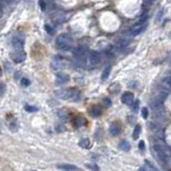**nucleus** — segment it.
<instances>
[{
    "mask_svg": "<svg viewBox=\"0 0 171 171\" xmlns=\"http://www.w3.org/2000/svg\"><path fill=\"white\" fill-rule=\"evenodd\" d=\"M152 151L155 153V156L157 157L159 161H160L163 165H167L168 164V155L166 153V144L161 143L158 140H155V143L152 146Z\"/></svg>",
    "mask_w": 171,
    "mask_h": 171,
    "instance_id": "nucleus-1",
    "label": "nucleus"
},
{
    "mask_svg": "<svg viewBox=\"0 0 171 171\" xmlns=\"http://www.w3.org/2000/svg\"><path fill=\"white\" fill-rule=\"evenodd\" d=\"M72 46V40L70 35L66 33L59 34L56 39V47L60 51H68L71 49Z\"/></svg>",
    "mask_w": 171,
    "mask_h": 171,
    "instance_id": "nucleus-2",
    "label": "nucleus"
},
{
    "mask_svg": "<svg viewBox=\"0 0 171 171\" xmlns=\"http://www.w3.org/2000/svg\"><path fill=\"white\" fill-rule=\"evenodd\" d=\"M149 126H150V130H151V132L153 133V134L155 135L157 138H158V139H164V130L159 126L158 123L150 122Z\"/></svg>",
    "mask_w": 171,
    "mask_h": 171,
    "instance_id": "nucleus-3",
    "label": "nucleus"
},
{
    "mask_svg": "<svg viewBox=\"0 0 171 171\" xmlns=\"http://www.w3.org/2000/svg\"><path fill=\"white\" fill-rule=\"evenodd\" d=\"M10 57L12 59V61H14L15 63H20L26 59V52L22 49H17L16 51L10 55Z\"/></svg>",
    "mask_w": 171,
    "mask_h": 171,
    "instance_id": "nucleus-4",
    "label": "nucleus"
},
{
    "mask_svg": "<svg viewBox=\"0 0 171 171\" xmlns=\"http://www.w3.org/2000/svg\"><path fill=\"white\" fill-rule=\"evenodd\" d=\"M100 62V55L98 54V51H91L88 57V63L91 66H95Z\"/></svg>",
    "mask_w": 171,
    "mask_h": 171,
    "instance_id": "nucleus-5",
    "label": "nucleus"
},
{
    "mask_svg": "<svg viewBox=\"0 0 171 171\" xmlns=\"http://www.w3.org/2000/svg\"><path fill=\"white\" fill-rule=\"evenodd\" d=\"M12 45L15 49H22L25 45V39L20 34L14 35L12 38Z\"/></svg>",
    "mask_w": 171,
    "mask_h": 171,
    "instance_id": "nucleus-6",
    "label": "nucleus"
},
{
    "mask_svg": "<svg viewBox=\"0 0 171 171\" xmlns=\"http://www.w3.org/2000/svg\"><path fill=\"white\" fill-rule=\"evenodd\" d=\"M146 26H147V24L144 22H139L137 25H135L134 27H132V29L130 30V35H137V34L141 33V32L146 29Z\"/></svg>",
    "mask_w": 171,
    "mask_h": 171,
    "instance_id": "nucleus-7",
    "label": "nucleus"
},
{
    "mask_svg": "<svg viewBox=\"0 0 171 171\" xmlns=\"http://www.w3.org/2000/svg\"><path fill=\"white\" fill-rule=\"evenodd\" d=\"M86 51H87V48L82 45H79V46L75 47L73 50V56L75 58H82L86 55Z\"/></svg>",
    "mask_w": 171,
    "mask_h": 171,
    "instance_id": "nucleus-8",
    "label": "nucleus"
},
{
    "mask_svg": "<svg viewBox=\"0 0 171 171\" xmlns=\"http://www.w3.org/2000/svg\"><path fill=\"white\" fill-rule=\"evenodd\" d=\"M121 100H122L123 104L125 105H130L132 102L134 100V95H133V93L130 92H124L121 96Z\"/></svg>",
    "mask_w": 171,
    "mask_h": 171,
    "instance_id": "nucleus-9",
    "label": "nucleus"
},
{
    "mask_svg": "<svg viewBox=\"0 0 171 171\" xmlns=\"http://www.w3.org/2000/svg\"><path fill=\"white\" fill-rule=\"evenodd\" d=\"M64 62L62 61V60H52V62L50 63V66L51 68L54 70V71H61L62 68H64Z\"/></svg>",
    "mask_w": 171,
    "mask_h": 171,
    "instance_id": "nucleus-10",
    "label": "nucleus"
},
{
    "mask_svg": "<svg viewBox=\"0 0 171 171\" xmlns=\"http://www.w3.org/2000/svg\"><path fill=\"white\" fill-rule=\"evenodd\" d=\"M159 87L169 90L171 88V76H166L161 79L160 82H159Z\"/></svg>",
    "mask_w": 171,
    "mask_h": 171,
    "instance_id": "nucleus-11",
    "label": "nucleus"
},
{
    "mask_svg": "<svg viewBox=\"0 0 171 171\" xmlns=\"http://www.w3.org/2000/svg\"><path fill=\"white\" fill-rule=\"evenodd\" d=\"M109 132L112 136H118L120 134V132H121V127L117 123H112L109 127Z\"/></svg>",
    "mask_w": 171,
    "mask_h": 171,
    "instance_id": "nucleus-12",
    "label": "nucleus"
},
{
    "mask_svg": "<svg viewBox=\"0 0 171 171\" xmlns=\"http://www.w3.org/2000/svg\"><path fill=\"white\" fill-rule=\"evenodd\" d=\"M130 44V39L127 38H121L117 41V47L118 48H124Z\"/></svg>",
    "mask_w": 171,
    "mask_h": 171,
    "instance_id": "nucleus-13",
    "label": "nucleus"
},
{
    "mask_svg": "<svg viewBox=\"0 0 171 171\" xmlns=\"http://www.w3.org/2000/svg\"><path fill=\"white\" fill-rule=\"evenodd\" d=\"M89 112H90L91 117L98 118V116H100V113H102V109H100V107H98V106H93L92 108H90Z\"/></svg>",
    "mask_w": 171,
    "mask_h": 171,
    "instance_id": "nucleus-14",
    "label": "nucleus"
},
{
    "mask_svg": "<svg viewBox=\"0 0 171 171\" xmlns=\"http://www.w3.org/2000/svg\"><path fill=\"white\" fill-rule=\"evenodd\" d=\"M119 149L122 150V151H125V152L128 151V150L130 149V142L127 141V140H125V139L121 140V141H120V143H119Z\"/></svg>",
    "mask_w": 171,
    "mask_h": 171,
    "instance_id": "nucleus-15",
    "label": "nucleus"
},
{
    "mask_svg": "<svg viewBox=\"0 0 171 171\" xmlns=\"http://www.w3.org/2000/svg\"><path fill=\"white\" fill-rule=\"evenodd\" d=\"M68 98H72L73 100H79V91L76 89H71L68 90Z\"/></svg>",
    "mask_w": 171,
    "mask_h": 171,
    "instance_id": "nucleus-16",
    "label": "nucleus"
},
{
    "mask_svg": "<svg viewBox=\"0 0 171 171\" xmlns=\"http://www.w3.org/2000/svg\"><path fill=\"white\" fill-rule=\"evenodd\" d=\"M68 80V78L66 75H64V74H58L56 78V83L57 85H63V83H65Z\"/></svg>",
    "mask_w": 171,
    "mask_h": 171,
    "instance_id": "nucleus-17",
    "label": "nucleus"
},
{
    "mask_svg": "<svg viewBox=\"0 0 171 171\" xmlns=\"http://www.w3.org/2000/svg\"><path fill=\"white\" fill-rule=\"evenodd\" d=\"M57 167H58V169H61V170H79L76 166L70 164H60Z\"/></svg>",
    "mask_w": 171,
    "mask_h": 171,
    "instance_id": "nucleus-18",
    "label": "nucleus"
},
{
    "mask_svg": "<svg viewBox=\"0 0 171 171\" xmlns=\"http://www.w3.org/2000/svg\"><path fill=\"white\" fill-rule=\"evenodd\" d=\"M79 146L83 149H89L90 148V140L88 138H82V139L79 141Z\"/></svg>",
    "mask_w": 171,
    "mask_h": 171,
    "instance_id": "nucleus-19",
    "label": "nucleus"
},
{
    "mask_svg": "<svg viewBox=\"0 0 171 171\" xmlns=\"http://www.w3.org/2000/svg\"><path fill=\"white\" fill-rule=\"evenodd\" d=\"M140 132H141V126H140V125H136V126H135L134 133H133V138H134L135 140L138 139V137H139V135H140Z\"/></svg>",
    "mask_w": 171,
    "mask_h": 171,
    "instance_id": "nucleus-20",
    "label": "nucleus"
},
{
    "mask_svg": "<svg viewBox=\"0 0 171 171\" xmlns=\"http://www.w3.org/2000/svg\"><path fill=\"white\" fill-rule=\"evenodd\" d=\"M110 70H111V68H110V66H107V68L104 70V72H103V74H102V80H106V79L109 77Z\"/></svg>",
    "mask_w": 171,
    "mask_h": 171,
    "instance_id": "nucleus-21",
    "label": "nucleus"
},
{
    "mask_svg": "<svg viewBox=\"0 0 171 171\" xmlns=\"http://www.w3.org/2000/svg\"><path fill=\"white\" fill-rule=\"evenodd\" d=\"M130 106H132V109L134 110V111H137V110H138V107H139V100H135V102L133 100Z\"/></svg>",
    "mask_w": 171,
    "mask_h": 171,
    "instance_id": "nucleus-22",
    "label": "nucleus"
},
{
    "mask_svg": "<svg viewBox=\"0 0 171 171\" xmlns=\"http://www.w3.org/2000/svg\"><path fill=\"white\" fill-rule=\"evenodd\" d=\"M25 109L27 110L28 112H34V111H38L37 107H34V106H29V105L25 106Z\"/></svg>",
    "mask_w": 171,
    "mask_h": 171,
    "instance_id": "nucleus-23",
    "label": "nucleus"
},
{
    "mask_svg": "<svg viewBox=\"0 0 171 171\" xmlns=\"http://www.w3.org/2000/svg\"><path fill=\"white\" fill-rule=\"evenodd\" d=\"M39 5H40V8H41L42 11H46L47 3L45 2L44 0H40V1H39Z\"/></svg>",
    "mask_w": 171,
    "mask_h": 171,
    "instance_id": "nucleus-24",
    "label": "nucleus"
},
{
    "mask_svg": "<svg viewBox=\"0 0 171 171\" xmlns=\"http://www.w3.org/2000/svg\"><path fill=\"white\" fill-rule=\"evenodd\" d=\"M85 121H86L85 119H81V118H80V119H78V120H77V121L75 122V126H76V127H80L81 125L85 124Z\"/></svg>",
    "mask_w": 171,
    "mask_h": 171,
    "instance_id": "nucleus-25",
    "label": "nucleus"
},
{
    "mask_svg": "<svg viewBox=\"0 0 171 171\" xmlns=\"http://www.w3.org/2000/svg\"><path fill=\"white\" fill-rule=\"evenodd\" d=\"M141 116H142V118H143V119H147V118H148V116H149V112H148L147 107H143V108H142V110H141Z\"/></svg>",
    "mask_w": 171,
    "mask_h": 171,
    "instance_id": "nucleus-26",
    "label": "nucleus"
},
{
    "mask_svg": "<svg viewBox=\"0 0 171 171\" xmlns=\"http://www.w3.org/2000/svg\"><path fill=\"white\" fill-rule=\"evenodd\" d=\"M22 85L24 86V87H29V86H30V81L28 80L27 78H22Z\"/></svg>",
    "mask_w": 171,
    "mask_h": 171,
    "instance_id": "nucleus-27",
    "label": "nucleus"
},
{
    "mask_svg": "<svg viewBox=\"0 0 171 171\" xmlns=\"http://www.w3.org/2000/svg\"><path fill=\"white\" fill-rule=\"evenodd\" d=\"M45 30H46V32H47V33H49V34L54 33V30H52V28H51L50 26H48V25H45Z\"/></svg>",
    "mask_w": 171,
    "mask_h": 171,
    "instance_id": "nucleus-28",
    "label": "nucleus"
},
{
    "mask_svg": "<svg viewBox=\"0 0 171 171\" xmlns=\"http://www.w3.org/2000/svg\"><path fill=\"white\" fill-rule=\"evenodd\" d=\"M104 104H105L106 106H110L111 105V100H110V98H104Z\"/></svg>",
    "mask_w": 171,
    "mask_h": 171,
    "instance_id": "nucleus-29",
    "label": "nucleus"
},
{
    "mask_svg": "<svg viewBox=\"0 0 171 171\" xmlns=\"http://www.w3.org/2000/svg\"><path fill=\"white\" fill-rule=\"evenodd\" d=\"M4 85H3L2 82H0V95H1V94H2L3 92H4Z\"/></svg>",
    "mask_w": 171,
    "mask_h": 171,
    "instance_id": "nucleus-30",
    "label": "nucleus"
},
{
    "mask_svg": "<svg viewBox=\"0 0 171 171\" xmlns=\"http://www.w3.org/2000/svg\"><path fill=\"white\" fill-rule=\"evenodd\" d=\"M139 148H140V150H143L144 149V141H140L139 142Z\"/></svg>",
    "mask_w": 171,
    "mask_h": 171,
    "instance_id": "nucleus-31",
    "label": "nucleus"
},
{
    "mask_svg": "<svg viewBox=\"0 0 171 171\" xmlns=\"http://www.w3.org/2000/svg\"><path fill=\"white\" fill-rule=\"evenodd\" d=\"M88 167H89L90 169H93V170H98V167L93 166V165H92V166H91V165H88Z\"/></svg>",
    "mask_w": 171,
    "mask_h": 171,
    "instance_id": "nucleus-32",
    "label": "nucleus"
},
{
    "mask_svg": "<svg viewBox=\"0 0 171 171\" xmlns=\"http://www.w3.org/2000/svg\"><path fill=\"white\" fill-rule=\"evenodd\" d=\"M139 170H149V168L147 167V164H146V167H141Z\"/></svg>",
    "mask_w": 171,
    "mask_h": 171,
    "instance_id": "nucleus-33",
    "label": "nucleus"
},
{
    "mask_svg": "<svg viewBox=\"0 0 171 171\" xmlns=\"http://www.w3.org/2000/svg\"><path fill=\"white\" fill-rule=\"evenodd\" d=\"M153 1H154V0H146V3H148V4H151Z\"/></svg>",
    "mask_w": 171,
    "mask_h": 171,
    "instance_id": "nucleus-34",
    "label": "nucleus"
},
{
    "mask_svg": "<svg viewBox=\"0 0 171 171\" xmlns=\"http://www.w3.org/2000/svg\"><path fill=\"white\" fill-rule=\"evenodd\" d=\"M3 1H4V2H7V3H11V2H13L14 0H3Z\"/></svg>",
    "mask_w": 171,
    "mask_h": 171,
    "instance_id": "nucleus-35",
    "label": "nucleus"
},
{
    "mask_svg": "<svg viewBox=\"0 0 171 171\" xmlns=\"http://www.w3.org/2000/svg\"><path fill=\"white\" fill-rule=\"evenodd\" d=\"M2 15V9H1V7H0V16Z\"/></svg>",
    "mask_w": 171,
    "mask_h": 171,
    "instance_id": "nucleus-36",
    "label": "nucleus"
},
{
    "mask_svg": "<svg viewBox=\"0 0 171 171\" xmlns=\"http://www.w3.org/2000/svg\"><path fill=\"white\" fill-rule=\"evenodd\" d=\"M1 74H2V71H1V68H0V76H1Z\"/></svg>",
    "mask_w": 171,
    "mask_h": 171,
    "instance_id": "nucleus-37",
    "label": "nucleus"
},
{
    "mask_svg": "<svg viewBox=\"0 0 171 171\" xmlns=\"http://www.w3.org/2000/svg\"><path fill=\"white\" fill-rule=\"evenodd\" d=\"M170 65H171V59H170Z\"/></svg>",
    "mask_w": 171,
    "mask_h": 171,
    "instance_id": "nucleus-38",
    "label": "nucleus"
}]
</instances>
